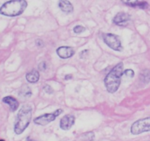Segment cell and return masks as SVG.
<instances>
[{
	"instance_id": "obj_21",
	"label": "cell",
	"mask_w": 150,
	"mask_h": 141,
	"mask_svg": "<svg viewBox=\"0 0 150 141\" xmlns=\"http://www.w3.org/2000/svg\"><path fill=\"white\" fill-rule=\"evenodd\" d=\"M72 78V76L71 75V74H67V75L65 77V80H69V79H71Z\"/></svg>"
},
{
	"instance_id": "obj_19",
	"label": "cell",
	"mask_w": 150,
	"mask_h": 141,
	"mask_svg": "<svg viewBox=\"0 0 150 141\" xmlns=\"http://www.w3.org/2000/svg\"><path fill=\"white\" fill-rule=\"evenodd\" d=\"M47 63H45V62H41V63H39V65H38V69H39V70H41V71H44V70L47 69Z\"/></svg>"
},
{
	"instance_id": "obj_3",
	"label": "cell",
	"mask_w": 150,
	"mask_h": 141,
	"mask_svg": "<svg viewBox=\"0 0 150 141\" xmlns=\"http://www.w3.org/2000/svg\"><path fill=\"white\" fill-rule=\"evenodd\" d=\"M27 2L24 0H14L5 2L0 8V13L6 16H17L24 13Z\"/></svg>"
},
{
	"instance_id": "obj_9",
	"label": "cell",
	"mask_w": 150,
	"mask_h": 141,
	"mask_svg": "<svg viewBox=\"0 0 150 141\" xmlns=\"http://www.w3.org/2000/svg\"><path fill=\"white\" fill-rule=\"evenodd\" d=\"M57 55L62 59H68L74 54L75 51L73 48L69 47H60L56 50Z\"/></svg>"
},
{
	"instance_id": "obj_1",
	"label": "cell",
	"mask_w": 150,
	"mask_h": 141,
	"mask_svg": "<svg viewBox=\"0 0 150 141\" xmlns=\"http://www.w3.org/2000/svg\"><path fill=\"white\" fill-rule=\"evenodd\" d=\"M124 73V66L122 63H119L116 65L112 70L108 73L105 78V87L109 93H113L119 89L121 84L122 77Z\"/></svg>"
},
{
	"instance_id": "obj_13",
	"label": "cell",
	"mask_w": 150,
	"mask_h": 141,
	"mask_svg": "<svg viewBox=\"0 0 150 141\" xmlns=\"http://www.w3.org/2000/svg\"><path fill=\"white\" fill-rule=\"evenodd\" d=\"M126 5H129L132 8H138L141 9H146L149 7V4L146 2H140V1H128V2H124Z\"/></svg>"
},
{
	"instance_id": "obj_6",
	"label": "cell",
	"mask_w": 150,
	"mask_h": 141,
	"mask_svg": "<svg viewBox=\"0 0 150 141\" xmlns=\"http://www.w3.org/2000/svg\"><path fill=\"white\" fill-rule=\"evenodd\" d=\"M63 113V110L59 109V110H55L52 113H47L44 114L41 116L35 118L34 119V123L37 125H41V126H45L48 123H51L52 121L55 120L57 116H60Z\"/></svg>"
},
{
	"instance_id": "obj_17",
	"label": "cell",
	"mask_w": 150,
	"mask_h": 141,
	"mask_svg": "<svg viewBox=\"0 0 150 141\" xmlns=\"http://www.w3.org/2000/svg\"><path fill=\"white\" fill-rule=\"evenodd\" d=\"M85 30H86V28L85 27H83V26H80V25H78V26H76V27L74 28V31L75 33H81L83 32H84Z\"/></svg>"
},
{
	"instance_id": "obj_14",
	"label": "cell",
	"mask_w": 150,
	"mask_h": 141,
	"mask_svg": "<svg viewBox=\"0 0 150 141\" xmlns=\"http://www.w3.org/2000/svg\"><path fill=\"white\" fill-rule=\"evenodd\" d=\"M31 95H32L31 90H30V88L27 85H24L22 87H21V90H20L19 96H21V97L28 98L30 97V96H31Z\"/></svg>"
},
{
	"instance_id": "obj_11",
	"label": "cell",
	"mask_w": 150,
	"mask_h": 141,
	"mask_svg": "<svg viewBox=\"0 0 150 141\" xmlns=\"http://www.w3.org/2000/svg\"><path fill=\"white\" fill-rule=\"evenodd\" d=\"M59 8L63 12L66 13H71L73 12V5L69 1H60L59 2Z\"/></svg>"
},
{
	"instance_id": "obj_20",
	"label": "cell",
	"mask_w": 150,
	"mask_h": 141,
	"mask_svg": "<svg viewBox=\"0 0 150 141\" xmlns=\"http://www.w3.org/2000/svg\"><path fill=\"white\" fill-rule=\"evenodd\" d=\"M35 44H36V46H37L38 47H44V42H43V41H41V40H40V39L36 40Z\"/></svg>"
},
{
	"instance_id": "obj_23",
	"label": "cell",
	"mask_w": 150,
	"mask_h": 141,
	"mask_svg": "<svg viewBox=\"0 0 150 141\" xmlns=\"http://www.w3.org/2000/svg\"><path fill=\"white\" fill-rule=\"evenodd\" d=\"M0 141H5L4 140H0Z\"/></svg>"
},
{
	"instance_id": "obj_16",
	"label": "cell",
	"mask_w": 150,
	"mask_h": 141,
	"mask_svg": "<svg viewBox=\"0 0 150 141\" xmlns=\"http://www.w3.org/2000/svg\"><path fill=\"white\" fill-rule=\"evenodd\" d=\"M123 75L126 76V77H130V78H132V77H133L134 75H135V73H134V71L132 70V69H127V70H124Z\"/></svg>"
},
{
	"instance_id": "obj_7",
	"label": "cell",
	"mask_w": 150,
	"mask_h": 141,
	"mask_svg": "<svg viewBox=\"0 0 150 141\" xmlns=\"http://www.w3.org/2000/svg\"><path fill=\"white\" fill-rule=\"evenodd\" d=\"M129 20H130V16L129 14L124 12H120L115 16L112 21L116 25L124 27L129 23Z\"/></svg>"
},
{
	"instance_id": "obj_5",
	"label": "cell",
	"mask_w": 150,
	"mask_h": 141,
	"mask_svg": "<svg viewBox=\"0 0 150 141\" xmlns=\"http://www.w3.org/2000/svg\"><path fill=\"white\" fill-rule=\"evenodd\" d=\"M103 40L105 44L110 49L115 51H120L123 49L120 39L117 35L111 33H106L103 35Z\"/></svg>"
},
{
	"instance_id": "obj_4",
	"label": "cell",
	"mask_w": 150,
	"mask_h": 141,
	"mask_svg": "<svg viewBox=\"0 0 150 141\" xmlns=\"http://www.w3.org/2000/svg\"><path fill=\"white\" fill-rule=\"evenodd\" d=\"M130 131L132 135H139L144 132H150V117L140 119L132 123Z\"/></svg>"
},
{
	"instance_id": "obj_22",
	"label": "cell",
	"mask_w": 150,
	"mask_h": 141,
	"mask_svg": "<svg viewBox=\"0 0 150 141\" xmlns=\"http://www.w3.org/2000/svg\"><path fill=\"white\" fill-rule=\"evenodd\" d=\"M27 141H35V140H34L31 139L30 137H27Z\"/></svg>"
},
{
	"instance_id": "obj_2",
	"label": "cell",
	"mask_w": 150,
	"mask_h": 141,
	"mask_svg": "<svg viewBox=\"0 0 150 141\" xmlns=\"http://www.w3.org/2000/svg\"><path fill=\"white\" fill-rule=\"evenodd\" d=\"M32 119V107L30 105H24L17 116V120L14 126L16 135H21L28 127Z\"/></svg>"
},
{
	"instance_id": "obj_15",
	"label": "cell",
	"mask_w": 150,
	"mask_h": 141,
	"mask_svg": "<svg viewBox=\"0 0 150 141\" xmlns=\"http://www.w3.org/2000/svg\"><path fill=\"white\" fill-rule=\"evenodd\" d=\"M140 80L144 83H149L150 82V71L149 70H144L141 73Z\"/></svg>"
},
{
	"instance_id": "obj_12",
	"label": "cell",
	"mask_w": 150,
	"mask_h": 141,
	"mask_svg": "<svg viewBox=\"0 0 150 141\" xmlns=\"http://www.w3.org/2000/svg\"><path fill=\"white\" fill-rule=\"evenodd\" d=\"M40 78L39 72L38 70H33L26 75V80H27L28 82L30 83H35L37 82Z\"/></svg>"
},
{
	"instance_id": "obj_10",
	"label": "cell",
	"mask_w": 150,
	"mask_h": 141,
	"mask_svg": "<svg viewBox=\"0 0 150 141\" xmlns=\"http://www.w3.org/2000/svg\"><path fill=\"white\" fill-rule=\"evenodd\" d=\"M2 101H3L4 103L9 105L10 108H11V110L13 112L16 111L18 108L19 103H18V102L16 99H14L12 96H6V97H5L2 99Z\"/></svg>"
},
{
	"instance_id": "obj_8",
	"label": "cell",
	"mask_w": 150,
	"mask_h": 141,
	"mask_svg": "<svg viewBox=\"0 0 150 141\" xmlns=\"http://www.w3.org/2000/svg\"><path fill=\"white\" fill-rule=\"evenodd\" d=\"M75 122V117L73 115H66L60 121V126L63 130H69Z\"/></svg>"
},
{
	"instance_id": "obj_18",
	"label": "cell",
	"mask_w": 150,
	"mask_h": 141,
	"mask_svg": "<svg viewBox=\"0 0 150 141\" xmlns=\"http://www.w3.org/2000/svg\"><path fill=\"white\" fill-rule=\"evenodd\" d=\"M44 91L47 93H48V94H52V93H53V89L52 88L51 86H50L49 85H46L44 86Z\"/></svg>"
}]
</instances>
